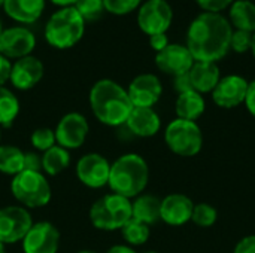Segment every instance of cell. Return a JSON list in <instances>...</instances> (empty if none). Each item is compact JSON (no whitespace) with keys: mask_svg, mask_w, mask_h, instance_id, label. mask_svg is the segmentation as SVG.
Listing matches in <instances>:
<instances>
[{"mask_svg":"<svg viewBox=\"0 0 255 253\" xmlns=\"http://www.w3.org/2000/svg\"><path fill=\"white\" fill-rule=\"evenodd\" d=\"M233 27L221 13L203 12L197 15L187 33V48L194 61L217 63L230 51Z\"/></svg>","mask_w":255,"mask_h":253,"instance_id":"1","label":"cell"},{"mask_svg":"<svg viewBox=\"0 0 255 253\" xmlns=\"http://www.w3.org/2000/svg\"><path fill=\"white\" fill-rule=\"evenodd\" d=\"M90 106L94 116L108 127L126 125L133 110L127 89L111 79H102L93 85Z\"/></svg>","mask_w":255,"mask_h":253,"instance_id":"2","label":"cell"},{"mask_svg":"<svg viewBox=\"0 0 255 253\" xmlns=\"http://www.w3.org/2000/svg\"><path fill=\"white\" fill-rule=\"evenodd\" d=\"M149 180V167L143 157L137 154H126L111 164L109 188L114 194L126 198L139 197Z\"/></svg>","mask_w":255,"mask_h":253,"instance_id":"3","label":"cell"},{"mask_svg":"<svg viewBox=\"0 0 255 253\" xmlns=\"http://www.w3.org/2000/svg\"><path fill=\"white\" fill-rule=\"evenodd\" d=\"M85 21L78 10L70 7H61L51 15L45 27V39L57 49H69L75 46L84 36Z\"/></svg>","mask_w":255,"mask_h":253,"instance_id":"4","label":"cell"},{"mask_svg":"<svg viewBox=\"0 0 255 253\" xmlns=\"http://www.w3.org/2000/svg\"><path fill=\"white\" fill-rule=\"evenodd\" d=\"M131 219V201L118 194L99 198L90 209L91 224L102 231L121 230Z\"/></svg>","mask_w":255,"mask_h":253,"instance_id":"5","label":"cell"},{"mask_svg":"<svg viewBox=\"0 0 255 253\" xmlns=\"http://www.w3.org/2000/svg\"><path fill=\"white\" fill-rule=\"evenodd\" d=\"M164 142L167 148L178 157H196L203 148L202 128L194 121L176 118L164 130Z\"/></svg>","mask_w":255,"mask_h":253,"instance_id":"6","label":"cell"},{"mask_svg":"<svg viewBox=\"0 0 255 253\" xmlns=\"http://www.w3.org/2000/svg\"><path fill=\"white\" fill-rule=\"evenodd\" d=\"M12 195L25 207L37 209L51 201V186L42 171H21L10 183Z\"/></svg>","mask_w":255,"mask_h":253,"instance_id":"7","label":"cell"},{"mask_svg":"<svg viewBox=\"0 0 255 253\" xmlns=\"http://www.w3.org/2000/svg\"><path fill=\"white\" fill-rule=\"evenodd\" d=\"M173 19V10L166 0H148L145 1L137 13L139 28L148 34L166 33Z\"/></svg>","mask_w":255,"mask_h":253,"instance_id":"8","label":"cell"},{"mask_svg":"<svg viewBox=\"0 0 255 253\" xmlns=\"http://www.w3.org/2000/svg\"><path fill=\"white\" fill-rule=\"evenodd\" d=\"M33 227L30 213L21 206H7L0 209V242L10 245L21 242Z\"/></svg>","mask_w":255,"mask_h":253,"instance_id":"9","label":"cell"},{"mask_svg":"<svg viewBox=\"0 0 255 253\" xmlns=\"http://www.w3.org/2000/svg\"><path fill=\"white\" fill-rule=\"evenodd\" d=\"M88 131H90V125L87 118L78 112H72L60 119L54 133L58 146L69 151V149L81 148L87 140Z\"/></svg>","mask_w":255,"mask_h":253,"instance_id":"10","label":"cell"},{"mask_svg":"<svg viewBox=\"0 0 255 253\" xmlns=\"http://www.w3.org/2000/svg\"><path fill=\"white\" fill-rule=\"evenodd\" d=\"M250 82L241 75H227L223 76L218 85L214 88L212 100L218 107L235 109L245 103Z\"/></svg>","mask_w":255,"mask_h":253,"instance_id":"11","label":"cell"},{"mask_svg":"<svg viewBox=\"0 0 255 253\" xmlns=\"http://www.w3.org/2000/svg\"><path fill=\"white\" fill-rule=\"evenodd\" d=\"M111 163L100 154H87L76 164V176L88 188H103L109 183Z\"/></svg>","mask_w":255,"mask_h":253,"instance_id":"12","label":"cell"},{"mask_svg":"<svg viewBox=\"0 0 255 253\" xmlns=\"http://www.w3.org/2000/svg\"><path fill=\"white\" fill-rule=\"evenodd\" d=\"M36 46L34 34L25 27H10L0 34V54L7 60H19L33 52Z\"/></svg>","mask_w":255,"mask_h":253,"instance_id":"13","label":"cell"},{"mask_svg":"<svg viewBox=\"0 0 255 253\" xmlns=\"http://www.w3.org/2000/svg\"><path fill=\"white\" fill-rule=\"evenodd\" d=\"M60 248V231L51 222L33 224L22 239L24 253H57Z\"/></svg>","mask_w":255,"mask_h":253,"instance_id":"14","label":"cell"},{"mask_svg":"<svg viewBox=\"0 0 255 253\" xmlns=\"http://www.w3.org/2000/svg\"><path fill=\"white\" fill-rule=\"evenodd\" d=\"M155 64L163 73L175 78L188 73L194 64V58L185 45L169 43L163 51L157 52Z\"/></svg>","mask_w":255,"mask_h":253,"instance_id":"15","label":"cell"},{"mask_svg":"<svg viewBox=\"0 0 255 253\" xmlns=\"http://www.w3.org/2000/svg\"><path fill=\"white\" fill-rule=\"evenodd\" d=\"M127 94L133 107H152L163 94V85L155 75L142 73L130 82Z\"/></svg>","mask_w":255,"mask_h":253,"instance_id":"16","label":"cell"},{"mask_svg":"<svg viewBox=\"0 0 255 253\" xmlns=\"http://www.w3.org/2000/svg\"><path fill=\"white\" fill-rule=\"evenodd\" d=\"M43 76V64L39 58L27 55L12 64L9 81L16 89L27 91L36 86Z\"/></svg>","mask_w":255,"mask_h":253,"instance_id":"17","label":"cell"},{"mask_svg":"<svg viewBox=\"0 0 255 253\" xmlns=\"http://www.w3.org/2000/svg\"><path fill=\"white\" fill-rule=\"evenodd\" d=\"M194 203L184 194H169L161 200V221L170 227H182L191 221Z\"/></svg>","mask_w":255,"mask_h":253,"instance_id":"18","label":"cell"},{"mask_svg":"<svg viewBox=\"0 0 255 253\" xmlns=\"http://www.w3.org/2000/svg\"><path fill=\"white\" fill-rule=\"evenodd\" d=\"M126 127L136 137H152L160 131L161 119L152 107H133Z\"/></svg>","mask_w":255,"mask_h":253,"instance_id":"19","label":"cell"},{"mask_svg":"<svg viewBox=\"0 0 255 253\" xmlns=\"http://www.w3.org/2000/svg\"><path fill=\"white\" fill-rule=\"evenodd\" d=\"M193 89L200 92L202 95L206 92H212L221 79V72L217 63L211 61H194L191 70L188 72Z\"/></svg>","mask_w":255,"mask_h":253,"instance_id":"20","label":"cell"},{"mask_svg":"<svg viewBox=\"0 0 255 253\" xmlns=\"http://www.w3.org/2000/svg\"><path fill=\"white\" fill-rule=\"evenodd\" d=\"M3 7L16 22L31 24L43 13L45 0H4Z\"/></svg>","mask_w":255,"mask_h":253,"instance_id":"21","label":"cell"},{"mask_svg":"<svg viewBox=\"0 0 255 253\" xmlns=\"http://www.w3.org/2000/svg\"><path fill=\"white\" fill-rule=\"evenodd\" d=\"M131 218L151 227L161 221V200L151 194H140L131 203Z\"/></svg>","mask_w":255,"mask_h":253,"instance_id":"22","label":"cell"},{"mask_svg":"<svg viewBox=\"0 0 255 253\" xmlns=\"http://www.w3.org/2000/svg\"><path fill=\"white\" fill-rule=\"evenodd\" d=\"M206 109V101L203 95L197 91H188L184 94H179L175 103V112L176 116L187 121H197Z\"/></svg>","mask_w":255,"mask_h":253,"instance_id":"23","label":"cell"},{"mask_svg":"<svg viewBox=\"0 0 255 253\" xmlns=\"http://www.w3.org/2000/svg\"><path fill=\"white\" fill-rule=\"evenodd\" d=\"M230 25L236 30L255 31V4L250 0H236L230 6Z\"/></svg>","mask_w":255,"mask_h":253,"instance_id":"24","label":"cell"},{"mask_svg":"<svg viewBox=\"0 0 255 253\" xmlns=\"http://www.w3.org/2000/svg\"><path fill=\"white\" fill-rule=\"evenodd\" d=\"M70 164V154L67 149L55 145L42 155V170L49 176H57Z\"/></svg>","mask_w":255,"mask_h":253,"instance_id":"25","label":"cell"},{"mask_svg":"<svg viewBox=\"0 0 255 253\" xmlns=\"http://www.w3.org/2000/svg\"><path fill=\"white\" fill-rule=\"evenodd\" d=\"M24 170V152L12 145L0 146V171L16 176Z\"/></svg>","mask_w":255,"mask_h":253,"instance_id":"26","label":"cell"},{"mask_svg":"<svg viewBox=\"0 0 255 253\" xmlns=\"http://www.w3.org/2000/svg\"><path fill=\"white\" fill-rule=\"evenodd\" d=\"M18 113L19 101L16 95L10 89L0 86V127H10Z\"/></svg>","mask_w":255,"mask_h":253,"instance_id":"27","label":"cell"},{"mask_svg":"<svg viewBox=\"0 0 255 253\" xmlns=\"http://www.w3.org/2000/svg\"><path fill=\"white\" fill-rule=\"evenodd\" d=\"M121 234L124 237V240L127 242V245L130 246H142L149 240L151 231L149 227L136 221V219H130L123 228H121Z\"/></svg>","mask_w":255,"mask_h":253,"instance_id":"28","label":"cell"},{"mask_svg":"<svg viewBox=\"0 0 255 253\" xmlns=\"http://www.w3.org/2000/svg\"><path fill=\"white\" fill-rule=\"evenodd\" d=\"M217 219H218V212L212 204H209V203L194 204L193 215H191V222H194L197 227L209 228L217 222Z\"/></svg>","mask_w":255,"mask_h":253,"instance_id":"29","label":"cell"},{"mask_svg":"<svg viewBox=\"0 0 255 253\" xmlns=\"http://www.w3.org/2000/svg\"><path fill=\"white\" fill-rule=\"evenodd\" d=\"M73 7L84 18V21H96L105 10L103 0H78Z\"/></svg>","mask_w":255,"mask_h":253,"instance_id":"30","label":"cell"},{"mask_svg":"<svg viewBox=\"0 0 255 253\" xmlns=\"http://www.w3.org/2000/svg\"><path fill=\"white\" fill-rule=\"evenodd\" d=\"M30 142L33 145V148L36 151H48L51 149L52 146H55L57 140H55V133L51 130V128H37L31 133V137H30Z\"/></svg>","mask_w":255,"mask_h":253,"instance_id":"31","label":"cell"},{"mask_svg":"<svg viewBox=\"0 0 255 253\" xmlns=\"http://www.w3.org/2000/svg\"><path fill=\"white\" fill-rule=\"evenodd\" d=\"M142 0H103L105 10L114 15H126L139 7Z\"/></svg>","mask_w":255,"mask_h":253,"instance_id":"32","label":"cell"},{"mask_svg":"<svg viewBox=\"0 0 255 253\" xmlns=\"http://www.w3.org/2000/svg\"><path fill=\"white\" fill-rule=\"evenodd\" d=\"M251 43H253V33L245 31V30H236L232 33V40H230V49H233L238 54H245L251 51Z\"/></svg>","mask_w":255,"mask_h":253,"instance_id":"33","label":"cell"},{"mask_svg":"<svg viewBox=\"0 0 255 253\" xmlns=\"http://www.w3.org/2000/svg\"><path fill=\"white\" fill-rule=\"evenodd\" d=\"M196 1L205 12H212V13H220L226 7H230L233 3V0H196Z\"/></svg>","mask_w":255,"mask_h":253,"instance_id":"34","label":"cell"},{"mask_svg":"<svg viewBox=\"0 0 255 253\" xmlns=\"http://www.w3.org/2000/svg\"><path fill=\"white\" fill-rule=\"evenodd\" d=\"M22 171H42V155L36 152L24 154V170Z\"/></svg>","mask_w":255,"mask_h":253,"instance_id":"35","label":"cell"},{"mask_svg":"<svg viewBox=\"0 0 255 253\" xmlns=\"http://www.w3.org/2000/svg\"><path fill=\"white\" fill-rule=\"evenodd\" d=\"M173 88L178 92V95L179 94H184V92H188V91H194L193 89L191 79H190V75L188 73H184V75L175 76L173 78Z\"/></svg>","mask_w":255,"mask_h":253,"instance_id":"36","label":"cell"},{"mask_svg":"<svg viewBox=\"0 0 255 253\" xmlns=\"http://www.w3.org/2000/svg\"><path fill=\"white\" fill-rule=\"evenodd\" d=\"M233 253H255V234L241 239L235 246Z\"/></svg>","mask_w":255,"mask_h":253,"instance_id":"37","label":"cell"},{"mask_svg":"<svg viewBox=\"0 0 255 253\" xmlns=\"http://www.w3.org/2000/svg\"><path fill=\"white\" fill-rule=\"evenodd\" d=\"M149 45H151V48L154 51L160 52V51H163L169 45V37L166 36V33H160V34L149 36Z\"/></svg>","mask_w":255,"mask_h":253,"instance_id":"38","label":"cell"},{"mask_svg":"<svg viewBox=\"0 0 255 253\" xmlns=\"http://www.w3.org/2000/svg\"><path fill=\"white\" fill-rule=\"evenodd\" d=\"M10 70H12L10 61H9L6 57H3V55L0 54V86H3V85L9 81V78H10Z\"/></svg>","mask_w":255,"mask_h":253,"instance_id":"39","label":"cell"},{"mask_svg":"<svg viewBox=\"0 0 255 253\" xmlns=\"http://www.w3.org/2000/svg\"><path fill=\"white\" fill-rule=\"evenodd\" d=\"M245 106H247L248 112L255 118V81L250 82L247 98H245Z\"/></svg>","mask_w":255,"mask_h":253,"instance_id":"40","label":"cell"},{"mask_svg":"<svg viewBox=\"0 0 255 253\" xmlns=\"http://www.w3.org/2000/svg\"><path fill=\"white\" fill-rule=\"evenodd\" d=\"M106 253H137L134 252L130 246H126V245H117V246H112Z\"/></svg>","mask_w":255,"mask_h":253,"instance_id":"41","label":"cell"},{"mask_svg":"<svg viewBox=\"0 0 255 253\" xmlns=\"http://www.w3.org/2000/svg\"><path fill=\"white\" fill-rule=\"evenodd\" d=\"M54 4L57 6H63V7H70V6H75L78 3V0H51Z\"/></svg>","mask_w":255,"mask_h":253,"instance_id":"42","label":"cell"},{"mask_svg":"<svg viewBox=\"0 0 255 253\" xmlns=\"http://www.w3.org/2000/svg\"><path fill=\"white\" fill-rule=\"evenodd\" d=\"M251 52H253V55H254L255 58V31L253 33V43H251Z\"/></svg>","mask_w":255,"mask_h":253,"instance_id":"43","label":"cell"},{"mask_svg":"<svg viewBox=\"0 0 255 253\" xmlns=\"http://www.w3.org/2000/svg\"><path fill=\"white\" fill-rule=\"evenodd\" d=\"M0 253H7L6 252V248H4V245L0 242Z\"/></svg>","mask_w":255,"mask_h":253,"instance_id":"44","label":"cell"},{"mask_svg":"<svg viewBox=\"0 0 255 253\" xmlns=\"http://www.w3.org/2000/svg\"><path fill=\"white\" fill-rule=\"evenodd\" d=\"M76 253H96L94 251H79V252Z\"/></svg>","mask_w":255,"mask_h":253,"instance_id":"45","label":"cell"},{"mask_svg":"<svg viewBox=\"0 0 255 253\" xmlns=\"http://www.w3.org/2000/svg\"><path fill=\"white\" fill-rule=\"evenodd\" d=\"M3 3H4V0H0V7L3 6Z\"/></svg>","mask_w":255,"mask_h":253,"instance_id":"46","label":"cell"},{"mask_svg":"<svg viewBox=\"0 0 255 253\" xmlns=\"http://www.w3.org/2000/svg\"><path fill=\"white\" fill-rule=\"evenodd\" d=\"M143 253H157V252H154V251H148V252H143Z\"/></svg>","mask_w":255,"mask_h":253,"instance_id":"47","label":"cell"},{"mask_svg":"<svg viewBox=\"0 0 255 253\" xmlns=\"http://www.w3.org/2000/svg\"><path fill=\"white\" fill-rule=\"evenodd\" d=\"M1 31H3V30H1V22H0V34H1Z\"/></svg>","mask_w":255,"mask_h":253,"instance_id":"48","label":"cell"},{"mask_svg":"<svg viewBox=\"0 0 255 253\" xmlns=\"http://www.w3.org/2000/svg\"><path fill=\"white\" fill-rule=\"evenodd\" d=\"M0 139H1V128H0Z\"/></svg>","mask_w":255,"mask_h":253,"instance_id":"49","label":"cell"}]
</instances>
